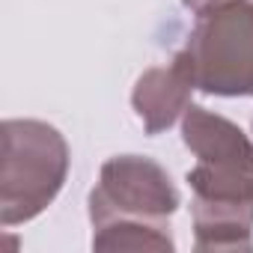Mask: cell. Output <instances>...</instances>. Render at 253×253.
Wrapping results in <instances>:
<instances>
[{
    "label": "cell",
    "mask_w": 253,
    "mask_h": 253,
    "mask_svg": "<svg viewBox=\"0 0 253 253\" xmlns=\"http://www.w3.org/2000/svg\"><path fill=\"white\" fill-rule=\"evenodd\" d=\"M182 140L197 155L188 170L197 250H253V140L220 113L191 104Z\"/></svg>",
    "instance_id": "obj_1"
},
{
    "label": "cell",
    "mask_w": 253,
    "mask_h": 253,
    "mask_svg": "<svg viewBox=\"0 0 253 253\" xmlns=\"http://www.w3.org/2000/svg\"><path fill=\"white\" fill-rule=\"evenodd\" d=\"M0 223H27L63 191L69 146L54 125L39 119H6L0 125Z\"/></svg>",
    "instance_id": "obj_2"
},
{
    "label": "cell",
    "mask_w": 253,
    "mask_h": 253,
    "mask_svg": "<svg viewBox=\"0 0 253 253\" xmlns=\"http://www.w3.org/2000/svg\"><path fill=\"white\" fill-rule=\"evenodd\" d=\"M182 51L200 92L253 95V0H214L200 9Z\"/></svg>",
    "instance_id": "obj_3"
},
{
    "label": "cell",
    "mask_w": 253,
    "mask_h": 253,
    "mask_svg": "<svg viewBox=\"0 0 253 253\" xmlns=\"http://www.w3.org/2000/svg\"><path fill=\"white\" fill-rule=\"evenodd\" d=\"M179 209V191L170 173L143 155H116L101 164L98 185L89 194L92 229L110 223L170 226Z\"/></svg>",
    "instance_id": "obj_4"
},
{
    "label": "cell",
    "mask_w": 253,
    "mask_h": 253,
    "mask_svg": "<svg viewBox=\"0 0 253 253\" xmlns=\"http://www.w3.org/2000/svg\"><path fill=\"white\" fill-rule=\"evenodd\" d=\"M194 89L197 84H194L185 51H179L167 66L146 69L137 78L134 92H131L134 113L143 119L146 134H161L179 116H185V110L191 107Z\"/></svg>",
    "instance_id": "obj_5"
},
{
    "label": "cell",
    "mask_w": 253,
    "mask_h": 253,
    "mask_svg": "<svg viewBox=\"0 0 253 253\" xmlns=\"http://www.w3.org/2000/svg\"><path fill=\"white\" fill-rule=\"evenodd\" d=\"M95 250H155L170 253L173 235L170 226H146V223H110L92 229Z\"/></svg>",
    "instance_id": "obj_6"
},
{
    "label": "cell",
    "mask_w": 253,
    "mask_h": 253,
    "mask_svg": "<svg viewBox=\"0 0 253 253\" xmlns=\"http://www.w3.org/2000/svg\"><path fill=\"white\" fill-rule=\"evenodd\" d=\"M182 3L188 6V9H194V12H200V9H206V6H211L214 0H182Z\"/></svg>",
    "instance_id": "obj_7"
}]
</instances>
